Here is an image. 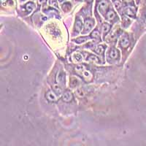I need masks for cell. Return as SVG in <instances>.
Segmentation results:
<instances>
[{"label":"cell","instance_id":"obj_21","mask_svg":"<svg viewBox=\"0 0 146 146\" xmlns=\"http://www.w3.org/2000/svg\"><path fill=\"white\" fill-rule=\"evenodd\" d=\"M72 59L74 62H81L83 61V56L82 54H80V53L76 52V53H74L72 56Z\"/></svg>","mask_w":146,"mask_h":146},{"label":"cell","instance_id":"obj_30","mask_svg":"<svg viewBox=\"0 0 146 146\" xmlns=\"http://www.w3.org/2000/svg\"><path fill=\"white\" fill-rule=\"evenodd\" d=\"M58 2H59V4H62L64 2H65V1H68V0H58Z\"/></svg>","mask_w":146,"mask_h":146},{"label":"cell","instance_id":"obj_28","mask_svg":"<svg viewBox=\"0 0 146 146\" xmlns=\"http://www.w3.org/2000/svg\"><path fill=\"white\" fill-rule=\"evenodd\" d=\"M85 1H86V2L88 4H92L94 2V0H85Z\"/></svg>","mask_w":146,"mask_h":146},{"label":"cell","instance_id":"obj_14","mask_svg":"<svg viewBox=\"0 0 146 146\" xmlns=\"http://www.w3.org/2000/svg\"><path fill=\"white\" fill-rule=\"evenodd\" d=\"M101 33L100 31L99 30L98 28H96L94 30H93L92 32L90 34V38L94 39V40H96L97 41L100 42L101 41Z\"/></svg>","mask_w":146,"mask_h":146},{"label":"cell","instance_id":"obj_7","mask_svg":"<svg viewBox=\"0 0 146 146\" xmlns=\"http://www.w3.org/2000/svg\"><path fill=\"white\" fill-rule=\"evenodd\" d=\"M83 29V24L81 18L79 16H77L76 18H75V26H74V28H73V36H75V35H78V34L81 33Z\"/></svg>","mask_w":146,"mask_h":146},{"label":"cell","instance_id":"obj_17","mask_svg":"<svg viewBox=\"0 0 146 146\" xmlns=\"http://www.w3.org/2000/svg\"><path fill=\"white\" fill-rule=\"evenodd\" d=\"M45 96H46V99L49 102H56L58 100V97H57L58 96L55 94L54 91L51 90L47 91Z\"/></svg>","mask_w":146,"mask_h":146},{"label":"cell","instance_id":"obj_4","mask_svg":"<svg viewBox=\"0 0 146 146\" xmlns=\"http://www.w3.org/2000/svg\"><path fill=\"white\" fill-rule=\"evenodd\" d=\"M105 18L107 21H110L112 23H117V22H118L120 21L119 17H118L116 11L115 10L113 5H111V6H110V7L109 8L108 11L107 12L106 15H105Z\"/></svg>","mask_w":146,"mask_h":146},{"label":"cell","instance_id":"obj_11","mask_svg":"<svg viewBox=\"0 0 146 146\" xmlns=\"http://www.w3.org/2000/svg\"><path fill=\"white\" fill-rule=\"evenodd\" d=\"M57 83L61 86H65V83H66V74L63 70H61L57 75Z\"/></svg>","mask_w":146,"mask_h":146},{"label":"cell","instance_id":"obj_31","mask_svg":"<svg viewBox=\"0 0 146 146\" xmlns=\"http://www.w3.org/2000/svg\"><path fill=\"white\" fill-rule=\"evenodd\" d=\"M130 2V1H131V0H122V2Z\"/></svg>","mask_w":146,"mask_h":146},{"label":"cell","instance_id":"obj_22","mask_svg":"<svg viewBox=\"0 0 146 146\" xmlns=\"http://www.w3.org/2000/svg\"><path fill=\"white\" fill-rule=\"evenodd\" d=\"M53 91H54L55 94L58 96H62L63 94V91H62V86L58 84H54L53 86Z\"/></svg>","mask_w":146,"mask_h":146},{"label":"cell","instance_id":"obj_12","mask_svg":"<svg viewBox=\"0 0 146 146\" xmlns=\"http://www.w3.org/2000/svg\"><path fill=\"white\" fill-rule=\"evenodd\" d=\"M60 7H61V9H62L64 13H69L73 7L72 2L69 1V0L68 1H65L63 3L60 4Z\"/></svg>","mask_w":146,"mask_h":146},{"label":"cell","instance_id":"obj_27","mask_svg":"<svg viewBox=\"0 0 146 146\" xmlns=\"http://www.w3.org/2000/svg\"><path fill=\"white\" fill-rule=\"evenodd\" d=\"M72 1L74 2H77V3H81V2H83L84 0H72Z\"/></svg>","mask_w":146,"mask_h":146},{"label":"cell","instance_id":"obj_5","mask_svg":"<svg viewBox=\"0 0 146 146\" xmlns=\"http://www.w3.org/2000/svg\"><path fill=\"white\" fill-rule=\"evenodd\" d=\"M121 13H123V15H126V16L134 18L136 16L137 8L136 7H135V5L129 3L126 6H123V8Z\"/></svg>","mask_w":146,"mask_h":146},{"label":"cell","instance_id":"obj_20","mask_svg":"<svg viewBox=\"0 0 146 146\" xmlns=\"http://www.w3.org/2000/svg\"><path fill=\"white\" fill-rule=\"evenodd\" d=\"M80 84V81L78 78L75 77H71L70 78V87L72 88H74L77 87L78 85Z\"/></svg>","mask_w":146,"mask_h":146},{"label":"cell","instance_id":"obj_10","mask_svg":"<svg viewBox=\"0 0 146 146\" xmlns=\"http://www.w3.org/2000/svg\"><path fill=\"white\" fill-rule=\"evenodd\" d=\"M112 28V24L110 23H108L107 22H105L102 24L101 27V32L102 34V37L104 39V40H105V36L108 35L110 32V29Z\"/></svg>","mask_w":146,"mask_h":146},{"label":"cell","instance_id":"obj_1","mask_svg":"<svg viewBox=\"0 0 146 146\" xmlns=\"http://www.w3.org/2000/svg\"><path fill=\"white\" fill-rule=\"evenodd\" d=\"M111 2V0H102L98 5H96L94 8L96 16L97 15V10H98L99 13L101 14V15H102L105 18L107 12L108 11L109 8L112 5Z\"/></svg>","mask_w":146,"mask_h":146},{"label":"cell","instance_id":"obj_8","mask_svg":"<svg viewBox=\"0 0 146 146\" xmlns=\"http://www.w3.org/2000/svg\"><path fill=\"white\" fill-rule=\"evenodd\" d=\"M129 37L127 34H123V35L121 36V38H120L118 45H119V46L123 49V48H127L128 47H129Z\"/></svg>","mask_w":146,"mask_h":146},{"label":"cell","instance_id":"obj_26","mask_svg":"<svg viewBox=\"0 0 146 146\" xmlns=\"http://www.w3.org/2000/svg\"><path fill=\"white\" fill-rule=\"evenodd\" d=\"M76 94L78 95V96H80V97H81V96H83V91H82V90L78 89L76 91Z\"/></svg>","mask_w":146,"mask_h":146},{"label":"cell","instance_id":"obj_16","mask_svg":"<svg viewBox=\"0 0 146 146\" xmlns=\"http://www.w3.org/2000/svg\"><path fill=\"white\" fill-rule=\"evenodd\" d=\"M90 38V36H79V37H77V38H74L72 40V41L73 42H75V43L78 44V45H81V44L85 43V42H86Z\"/></svg>","mask_w":146,"mask_h":146},{"label":"cell","instance_id":"obj_6","mask_svg":"<svg viewBox=\"0 0 146 146\" xmlns=\"http://www.w3.org/2000/svg\"><path fill=\"white\" fill-rule=\"evenodd\" d=\"M95 26V21L92 18H87L85 19L84 24H83V29L82 30V35H86L89 33L91 30L93 29Z\"/></svg>","mask_w":146,"mask_h":146},{"label":"cell","instance_id":"obj_18","mask_svg":"<svg viewBox=\"0 0 146 146\" xmlns=\"http://www.w3.org/2000/svg\"><path fill=\"white\" fill-rule=\"evenodd\" d=\"M86 61L87 62H94V63H96V64H101V62H101L100 58H99L97 56H96V55H93V54L88 55L86 58Z\"/></svg>","mask_w":146,"mask_h":146},{"label":"cell","instance_id":"obj_32","mask_svg":"<svg viewBox=\"0 0 146 146\" xmlns=\"http://www.w3.org/2000/svg\"><path fill=\"white\" fill-rule=\"evenodd\" d=\"M33 1H35V0H33Z\"/></svg>","mask_w":146,"mask_h":146},{"label":"cell","instance_id":"obj_3","mask_svg":"<svg viewBox=\"0 0 146 146\" xmlns=\"http://www.w3.org/2000/svg\"><path fill=\"white\" fill-rule=\"evenodd\" d=\"M120 51L117 49V48L112 47L108 50L107 52V61L110 63H116V62H119L120 60Z\"/></svg>","mask_w":146,"mask_h":146},{"label":"cell","instance_id":"obj_24","mask_svg":"<svg viewBox=\"0 0 146 146\" xmlns=\"http://www.w3.org/2000/svg\"><path fill=\"white\" fill-rule=\"evenodd\" d=\"M48 2H49V5L53 7L59 9V5H58L59 2H58V0H48Z\"/></svg>","mask_w":146,"mask_h":146},{"label":"cell","instance_id":"obj_15","mask_svg":"<svg viewBox=\"0 0 146 146\" xmlns=\"http://www.w3.org/2000/svg\"><path fill=\"white\" fill-rule=\"evenodd\" d=\"M111 2L113 3V7H115V9L118 13H121L123 8V4L122 0H111Z\"/></svg>","mask_w":146,"mask_h":146},{"label":"cell","instance_id":"obj_2","mask_svg":"<svg viewBox=\"0 0 146 146\" xmlns=\"http://www.w3.org/2000/svg\"><path fill=\"white\" fill-rule=\"evenodd\" d=\"M35 8H36V3L33 0H32V1H27V2L21 4L19 6L18 10L22 15H27L31 13Z\"/></svg>","mask_w":146,"mask_h":146},{"label":"cell","instance_id":"obj_23","mask_svg":"<svg viewBox=\"0 0 146 146\" xmlns=\"http://www.w3.org/2000/svg\"><path fill=\"white\" fill-rule=\"evenodd\" d=\"M14 4H15L14 0H1V5L2 7L13 6Z\"/></svg>","mask_w":146,"mask_h":146},{"label":"cell","instance_id":"obj_9","mask_svg":"<svg viewBox=\"0 0 146 146\" xmlns=\"http://www.w3.org/2000/svg\"><path fill=\"white\" fill-rule=\"evenodd\" d=\"M106 48V45H97L94 46L93 48H91V49L92 51H94L95 53H96V54L100 56H104Z\"/></svg>","mask_w":146,"mask_h":146},{"label":"cell","instance_id":"obj_29","mask_svg":"<svg viewBox=\"0 0 146 146\" xmlns=\"http://www.w3.org/2000/svg\"><path fill=\"white\" fill-rule=\"evenodd\" d=\"M18 1H19V2H20L21 4H22V3H24L25 2H27L28 0H18Z\"/></svg>","mask_w":146,"mask_h":146},{"label":"cell","instance_id":"obj_25","mask_svg":"<svg viewBox=\"0 0 146 146\" xmlns=\"http://www.w3.org/2000/svg\"><path fill=\"white\" fill-rule=\"evenodd\" d=\"M37 1H38L39 5H42V6H45V5H46L48 2V0H37Z\"/></svg>","mask_w":146,"mask_h":146},{"label":"cell","instance_id":"obj_19","mask_svg":"<svg viewBox=\"0 0 146 146\" xmlns=\"http://www.w3.org/2000/svg\"><path fill=\"white\" fill-rule=\"evenodd\" d=\"M80 75L84 78L85 80H86L87 81L91 80V78H92V74H91V72L89 70H86V68L83 71H82Z\"/></svg>","mask_w":146,"mask_h":146},{"label":"cell","instance_id":"obj_13","mask_svg":"<svg viewBox=\"0 0 146 146\" xmlns=\"http://www.w3.org/2000/svg\"><path fill=\"white\" fill-rule=\"evenodd\" d=\"M62 99L64 102H70L73 100V94L71 91L67 90L65 91L62 95Z\"/></svg>","mask_w":146,"mask_h":146}]
</instances>
